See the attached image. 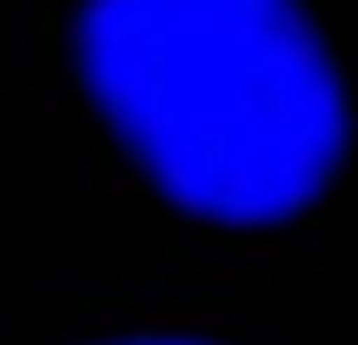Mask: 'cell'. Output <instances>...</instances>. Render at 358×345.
<instances>
[{"mask_svg": "<svg viewBox=\"0 0 358 345\" xmlns=\"http://www.w3.org/2000/svg\"><path fill=\"white\" fill-rule=\"evenodd\" d=\"M7 73L93 179L219 253H285L358 199L338 0H13Z\"/></svg>", "mask_w": 358, "mask_h": 345, "instance_id": "cell-1", "label": "cell"}, {"mask_svg": "<svg viewBox=\"0 0 358 345\" xmlns=\"http://www.w3.org/2000/svg\"><path fill=\"white\" fill-rule=\"evenodd\" d=\"M27 345H259L232 319L186 306H87V312H47Z\"/></svg>", "mask_w": 358, "mask_h": 345, "instance_id": "cell-2", "label": "cell"}]
</instances>
